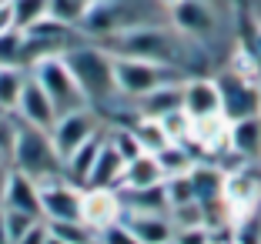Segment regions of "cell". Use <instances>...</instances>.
<instances>
[{"label": "cell", "mask_w": 261, "mask_h": 244, "mask_svg": "<svg viewBox=\"0 0 261 244\" xmlns=\"http://www.w3.org/2000/svg\"><path fill=\"white\" fill-rule=\"evenodd\" d=\"M70 74H74L77 87L84 91L87 104H108V100L121 97L114 84V53L108 47L94 44H74L64 50Z\"/></svg>", "instance_id": "cell-1"}, {"label": "cell", "mask_w": 261, "mask_h": 244, "mask_svg": "<svg viewBox=\"0 0 261 244\" xmlns=\"http://www.w3.org/2000/svg\"><path fill=\"white\" fill-rule=\"evenodd\" d=\"M10 168L27 174V177H34V181L40 184V181H50V177H61L64 160H61V154H57V147H54V141H50L47 130L20 124L14 154H10Z\"/></svg>", "instance_id": "cell-2"}, {"label": "cell", "mask_w": 261, "mask_h": 244, "mask_svg": "<svg viewBox=\"0 0 261 244\" xmlns=\"http://www.w3.org/2000/svg\"><path fill=\"white\" fill-rule=\"evenodd\" d=\"M114 57H141V61L168 64V67H181V53L185 44L168 31L158 27H134V31H117L114 34Z\"/></svg>", "instance_id": "cell-3"}, {"label": "cell", "mask_w": 261, "mask_h": 244, "mask_svg": "<svg viewBox=\"0 0 261 244\" xmlns=\"http://www.w3.org/2000/svg\"><path fill=\"white\" fill-rule=\"evenodd\" d=\"M181 80H185L181 67L141 61V57H114V84H117V94L127 100H141L144 94L158 91V87L181 84Z\"/></svg>", "instance_id": "cell-4"}, {"label": "cell", "mask_w": 261, "mask_h": 244, "mask_svg": "<svg viewBox=\"0 0 261 244\" xmlns=\"http://www.w3.org/2000/svg\"><path fill=\"white\" fill-rule=\"evenodd\" d=\"M31 77L47 91V97L54 100L57 114H70V111H84V107H91L87 97H84V91L77 87L74 74H70L67 61H64V53L40 57V61L31 67Z\"/></svg>", "instance_id": "cell-5"}, {"label": "cell", "mask_w": 261, "mask_h": 244, "mask_svg": "<svg viewBox=\"0 0 261 244\" xmlns=\"http://www.w3.org/2000/svg\"><path fill=\"white\" fill-rule=\"evenodd\" d=\"M215 84L221 94V117L228 124L261 114V87L245 70H228V74L215 77Z\"/></svg>", "instance_id": "cell-6"}, {"label": "cell", "mask_w": 261, "mask_h": 244, "mask_svg": "<svg viewBox=\"0 0 261 244\" xmlns=\"http://www.w3.org/2000/svg\"><path fill=\"white\" fill-rule=\"evenodd\" d=\"M224 211L231 221L261 204V164H241L238 171H224Z\"/></svg>", "instance_id": "cell-7"}, {"label": "cell", "mask_w": 261, "mask_h": 244, "mask_svg": "<svg viewBox=\"0 0 261 244\" xmlns=\"http://www.w3.org/2000/svg\"><path fill=\"white\" fill-rule=\"evenodd\" d=\"M97 134H104V130H100V117L94 114L91 107H84V111H70V114H61V117H57V124L50 127V141H54L61 160L70 157L77 147L87 144V141L97 138Z\"/></svg>", "instance_id": "cell-8"}, {"label": "cell", "mask_w": 261, "mask_h": 244, "mask_svg": "<svg viewBox=\"0 0 261 244\" xmlns=\"http://www.w3.org/2000/svg\"><path fill=\"white\" fill-rule=\"evenodd\" d=\"M81 191L67 177L40 181V218L44 221H81Z\"/></svg>", "instance_id": "cell-9"}, {"label": "cell", "mask_w": 261, "mask_h": 244, "mask_svg": "<svg viewBox=\"0 0 261 244\" xmlns=\"http://www.w3.org/2000/svg\"><path fill=\"white\" fill-rule=\"evenodd\" d=\"M124 218V201L117 187H84L81 191V221L97 234L100 228L121 221Z\"/></svg>", "instance_id": "cell-10"}, {"label": "cell", "mask_w": 261, "mask_h": 244, "mask_svg": "<svg viewBox=\"0 0 261 244\" xmlns=\"http://www.w3.org/2000/svg\"><path fill=\"white\" fill-rule=\"evenodd\" d=\"M17 121L20 124H27V127H37V130H47L50 134V127L57 124V107H54V100L47 97V91L34 80V77H27V84H23V94H20V100H17Z\"/></svg>", "instance_id": "cell-11"}, {"label": "cell", "mask_w": 261, "mask_h": 244, "mask_svg": "<svg viewBox=\"0 0 261 244\" xmlns=\"http://www.w3.org/2000/svg\"><path fill=\"white\" fill-rule=\"evenodd\" d=\"M181 111L191 121H207L221 117V94L211 77H185L181 84Z\"/></svg>", "instance_id": "cell-12"}, {"label": "cell", "mask_w": 261, "mask_h": 244, "mask_svg": "<svg viewBox=\"0 0 261 244\" xmlns=\"http://www.w3.org/2000/svg\"><path fill=\"white\" fill-rule=\"evenodd\" d=\"M228 154H234L245 164L261 160V114L228 124Z\"/></svg>", "instance_id": "cell-13"}, {"label": "cell", "mask_w": 261, "mask_h": 244, "mask_svg": "<svg viewBox=\"0 0 261 244\" xmlns=\"http://www.w3.org/2000/svg\"><path fill=\"white\" fill-rule=\"evenodd\" d=\"M121 221L127 224L130 231H134V237H138L141 244H168V241H174V234H177L174 221H171V214H141V211H124Z\"/></svg>", "instance_id": "cell-14"}, {"label": "cell", "mask_w": 261, "mask_h": 244, "mask_svg": "<svg viewBox=\"0 0 261 244\" xmlns=\"http://www.w3.org/2000/svg\"><path fill=\"white\" fill-rule=\"evenodd\" d=\"M0 207L7 211H23L31 218H40V184L34 177L20 174V171H10V181H7V191H4V201Z\"/></svg>", "instance_id": "cell-15"}, {"label": "cell", "mask_w": 261, "mask_h": 244, "mask_svg": "<svg viewBox=\"0 0 261 244\" xmlns=\"http://www.w3.org/2000/svg\"><path fill=\"white\" fill-rule=\"evenodd\" d=\"M171 17L185 37H204L215 27V14L204 0H177V4H171Z\"/></svg>", "instance_id": "cell-16"}, {"label": "cell", "mask_w": 261, "mask_h": 244, "mask_svg": "<svg viewBox=\"0 0 261 244\" xmlns=\"http://www.w3.org/2000/svg\"><path fill=\"white\" fill-rule=\"evenodd\" d=\"M164 181V171L158 164V154H138L134 160L124 164V177H121V187L117 191H134V187H151V184H161Z\"/></svg>", "instance_id": "cell-17"}, {"label": "cell", "mask_w": 261, "mask_h": 244, "mask_svg": "<svg viewBox=\"0 0 261 244\" xmlns=\"http://www.w3.org/2000/svg\"><path fill=\"white\" fill-rule=\"evenodd\" d=\"M191 187H194V201L204 207L211 204H224V171L215 164H194L191 168Z\"/></svg>", "instance_id": "cell-18"}, {"label": "cell", "mask_w": 261, "mask_h": 244, "mask_svg": "<svg viewBox=\"0 0 261 244\" xmlns=\"http://www.w3.org/2000/svg\"><path fill=\"white\" fill-rule=\"evenodd\" d=\"M124 164H127V160H124L121 154L108 144V138H104V144H100V151H97V160H94V171H91L87 187H121Z\"/></svg>", "instance_id": "cell-19"}, {"label": "cell", "mask_w": 261, "mask_h": 244, "mask_svg": "<svg viewBox=\"0 0 261 244\" xmlns=\"http://www.w3.org/2000/svg\"><path fill=\"white\" fill-rule=\"evenodd\" d=\"M100 144H104V134H97V138H91L87 144H81L70 157H64V177H67L70 184H77V187H87V181H91V171H94V160H97V151Z\"/></svg>", "instance_id": "cell-20"}, {"label": "cell", "mask_w": 261, "mask_h": 244, "mask_svg": "<svg viewBox=\"0 0 261 244\" xmlns=\"http://www.w3.org/2000/svg\"><path fill=\"white\" fill-rule=\"evenodd\" d=\"M181 84H185V80H181ZM181 84H164V87H158V91L144 94L141 100H134V104H138V117H154V121H161L164 114L181 111Z\"/></svg>", "instance_id": "cell-21"}, {"label": "cell", "mask_w": 261, "mask_h": 244, "mask_svg": "<svg viewBox=\"0 0 261 244\" xmlns=\"http://www.w3.org/2000/svg\"><path fill=\"white\" fill-rule=\"evenodd\" d=\"M121 201H124V211H141V214H168L171 211V201H168V191H164V181L161 184H151V187L121 191Z\"/></svg>", "instance_id": "cell-22"}, {"label": "cell", "mask_w": 261, "mask_h": 244, "mask_svg": "<svg viewBox=\"0 0 261 244\" xmlns=\"http://www.w3.org/2000/svg\"><path fill=\"white\" fill-rule=\"evenodd\" d=\"M27 77H31V70H23V67H0V111L4 114L17 111V100L23 94Z\"/></svg>", "instance_id": "cell-23"}, {"label": "cell", "mask_w": 261, "mask_h": 244, "mask_svg": "<svg viewBox=\"0 0 261 244\" xmlns=\"http://www.w3.org/2000/svg\"><path fill=\"white\" fill-rule=\"evenodd\" d=\"M130 130H134V138L141 141V147H144L147 154H158V151H164V147L171 144L168 141V134H164V127L154 117H138L134 124H127Z\"/></svg>", "instance_id": "cell-24"}, {"label": "cell", "mask_w": 261, "mask_h": 244, "mask_svg": "<svg viewBox=\"0 0 261 244\" xmlns=\"http://www.w3.org/2000/svg\"><path fill=\"white\" fill-rule=\"evenodd\" d=\"M158 164H161L164 177H174V174H188L198 160L191 157L188 144H168L164 151H158Z\"/></svg>", "instance_id": "cell-25"}, {"label": "cell", "mask_w": 261, "mask_h": 244, "mask_svg": "<svg viewBox=\"0 0 261 244\" xmlns=\"http://www.w3.org/2000/svg\"><path fill=\"white\" fill-rule=\"evenodd\" d=\"M10 10H14L17 31H27L44 17H50V0H10Z\"/></svg>", "instance_id": "cell-26"}, {"label": "cell", "mask_w": 261, "mask_h": 244, "mask_svg": "<svg viewBox=\"0 0 261 244\" xmlns=\"http://www.w3.org/2000/svg\"><path fill=\"white\" fill-rule=\"evenodd\" d=\"M50 234L64 244H94V231L84 221H47Z\"/></svg>", "instance_id": "cell-27"}, {"label": "cell", "mask_w": 261, "mask_h": 244, "mask_svg": "<svg viewBox=\"0 0 261 244\" xmlns=\"http://www.w3.org/2000/svg\"><path fill=\"white\" fill-rule=\"evenodd\" d=\"M0 67H23V31L0 34Z\"/></svg>", "instance_id": "cell-28"}, {"label": "cell", "mask_w": 261, "mask_h": 244, "mask_svg": "<svg viewBox=\"0 0 261 244\" xmlns=\"http://www.w3.org/2000/svg\"><path fill=\"white\" fill-rule=\"evenodd\" d=\"M87 7H91V0H50V17L67 27H81Z\"/></svg>", "instance_id": "cell-29"}, {"label": "cell", "mask_w": 261, "mask_h": 244, "mask_svg": "<svg viewBox=\"0 0 261 244\" xmlns=\"http://www.w3.org/2000/svg\"><path fill=\"white\" fill-rule=\"evenodd\" d=\"M104 138H108V144L114 147V151L121 154L124 160H134L138 154H144V147H141V141L134 138V130H130L127 124H124V127H114L111 134H104Z\"/></svg>", "instance_id": "cell-30"}, {"label": "cell", "mask_w": 261, "mask_h": 244, "mask_svg": "<svg viewBox=\"0 0 261 244\" xmlns=\"http://www.w3.org/2000/svg\"><path fill=\"white\" fill-rule=\"evenodd\" d=\"M94 244H141V241L134 237V231L124 221H114V224H108V228H100L94 234Z\"/></svg>", "instance_id": "cell-31"}, {"label": "cell", "mask_w": 261, "mask_h": 244, "mask_svg": "<svg viewBox=\"0 0 261 244\" xmlns=\"http://www.w3.org/2000/svg\"><path fill=\"white\" fill-rule=\"evenodd\" d=\"M34 221H40V218H31V214H23V211H7V207H4V224H7V234H10L14 244Z\"/></svg>", "instance_id": "cell-32"}, {"label": "cell", "mask_w": 261, "mask_h": 244, "mask_svg": "<svg viewBox=\"0 0 261 244\" xmlns=\"http://www.w3.org/2000/svg\"><path fill=\"white\" fill-rule=\"evenodd\" d=\"M47 241H50V224H47L44 218H40V221H34L31 228L17 237V244H47Z\"/></svg>", "instance_id": "cell-33"}, {"label": "cell", "mask_w": 261, "mask_h": 244, "mask_svg": "<svg viewBox=\"0 0 261 244\" xmlns=\"http://www.w3.org/2000/svg\"><path fill=\"white\" fill-rule=\"evenodd\" d=\"M17 23H14V10H10V0H4L0 4V34H7V31H14Z\"/></svg>", "instance_id": "cell-34"}, {"label": "cell", "mask_w": 261, "mask_h": 244, "mask_svg": "<svg viewBox=\"0 0 261 244\" xmlns=\"http://www.w3.org/2000/svg\"><path fill=\"white\" fill-rule=\"evenodd\" d=\"M10 160H4L0 157V201H4V191H7V181H10Z\"/></svg>", "instance_id": "cell-35"}, {"label": "cell", "mask_w": 261, "mask_h": 244, "mask_svg": "<svg viewBox=\"0 0 261 244\" xmlns=\"http://www.w3.org/2000/svg\"><path fill=\"white\" fill-rule=\"evenodd\" d=\"M0 244H14L7 234V224H4V207H0Z\"/></svg>", "instance_id": "cell-36"}, {"label": "cell", "mask_w": 261, "mask_h": 244, "mask_svg": "<svg viewBox=\"0 0 261 244\" xmlns=\"http://www.w3.org/2000/svg\"><path fill=\"white\" fill-rule=\"evenodd\" d=\"M254 53H258V61H261V27L254 31Z\"/></svg>", "instance_id": "cell-37"}, {"label": "cell", "mask_w": 261, "mask_h": 244, "mask_svg": "<svg viewBox=\"0 0 261 244\" xmlns=\"http://www.w3.org/2000/svg\"><path fill=\"white\" fill-rule=\"evenodd\" d=\"M47 244H64V241H57V237H54V234H50V241H47Z\"/></svg>", "instance_id": "cell-38"}, {"label": "cell", "mask_w": 261, "mask_h": 244, "mask_svg": "<svg viewBox=\"0 0 261 244\" xmlns=\"http://www.w3.org/2000/svg\"><path fill=\"white\" fill-rule=\"evenodd\" d=\"M0 117H4V111H0Z\"/></svg>", "instance_id": "cell-39"}, {"label": "cell", "mask_w": 261, "mask_h": 244, "mask_svg": "<svg viewBox=\"0 0 261 244\" xmlns=\"http://www.w3.org/2000/svg\"><path fill=\"white\" fill-rule=\"evenodd\" d=\"M168 244H174V241H168Z\"/></svg>", "instance_id": "cell-40"}]
</instances>
